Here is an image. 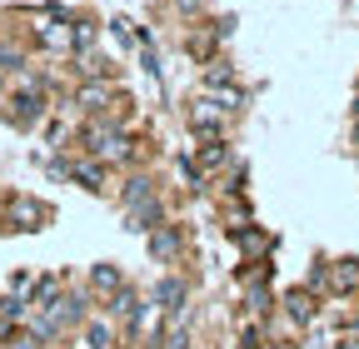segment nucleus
Masks as SVG:
<instances>
[{
	"instance_id": "20e7f679",
	"label": "nucleus",
	"mask_w": 359,
	"mask_h": 349,
	"mask_svg": "<svg viewBox=\"0 0 359 349\" xmlns=\"http://www.w3.org/2000/svg\"><path fill=\"white\" fill-rule=\"evenodd\" d=\"M180 6H195V0H180Z\"/></svg>"
},
{
	"instance_id": "7ed1b4c3",
	"label": "nucleus",
	"mask_w": 359,
	"mask_h": 349,
	"mask_svg": "<svg viewBox=\"0 0 359 349\" xmlns=\"http://www.w3.org/2000/svg\"><path fill=\"white\" fill-rule=\"evenodd\" d=\"M339 349H359V339H344V344H339Z\"/></svg>"
},
{
	"instance_id": "f03ea898",
	"label": "nucleus",
	"mask_w": 359,
	"mask_h": 349,
	"mask_svg": "<svg viewBox=\"0 0 359 349\" xmlns=\"http://www.w3.org/2000/svg\"><path fill=\"white\" fill-rule=\"evenodd\" d=\"M175 245H180V240H175V235H170V230H165V235H155V240H150V249H155V254H170V249H175Z\"/></svg>"
},
{
	"instance_id": "f257e3e1",
	"label": "nucleus",
	"mask_w": 359,
	"mask_h": 349,
	"mask_svg": "<svg viewBox=\"0 0 359 349\" xmlns=\"http://www.w3.org/2000/svg\"><path fill=\"white\" fill-rule=\"evenodd\" d=\"M290 315H294V320H309V315H314V304H309V294H304V289H294V294H290Z\"/></svg>"
}]
</instances>
